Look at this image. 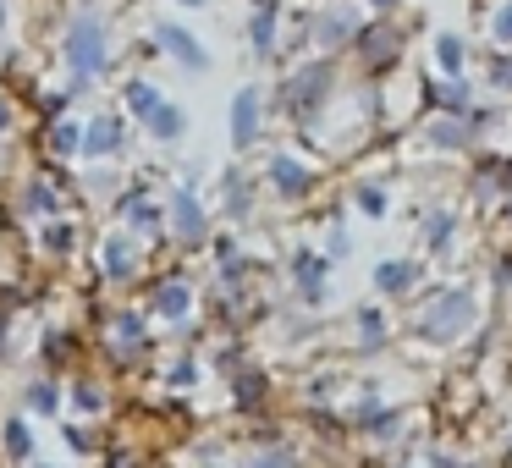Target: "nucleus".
I'll return each mask as SVG.
<instances>
[{"label": "nucleus", "mask_w": 512, "mask_h": 468, "mask_svg": "<svg viewBox=\"0 0 512 468\" xmlns=\"http://www.w3.org/2000/svg\"><path fill=\"white\" fill-rule=\"evenodd\" d=\"M61 56H67L72 78H100L111 67V23L100 12H72L67 34H61Z\"/></svg>", "instance_id": "f257e3e1"}, {"label": "nucleus", "mask_w": 512, "mask_h": 468, "mask_svg": "<svg viewBox=\"0 0 512 468\" xmlns=\"http://www.w3.org/2000/svg\"><path fill=\"white\" fill-rule=\"evenodd\" d=\"M468 320H474V298L457 287V292H446V298H435V309L419 314V336H430V342H452Z\"/></svg>", "instance_id": "f03ea898"}, {"label": "nucleus", "mask_w": 512, "mask_h": 468, "mask_svg": "<svg viewBox=\"0 0 512 468\" xmlns=\"http://www.w3.org/2000/svg\"><path fill=\"white\" fill-rule=\"evenodd\" d=\"M331 83H336V67H331V61H309V67H298V72L287 78V111L309 116L314 105L331 94Z\"/></svg>", "instance_id": "7ed1b4c3"}, {"label": "nucleus", "mask_w": 512, "mask_h": 468, "mask_svg": "<svg viewBox=\"0 0 512 468\" xmlns=\"http://www.w3.org/2000/svg\"><path fill=\"white\" fill-rule=\"evenodd\" d=\"M364 12L358 6H325L320 17H314V45L320 50H342V45H358V34H364Z\"/></svg>", "instance_id": "20e7f679"}, {"label": "nucleus", "mask_w": 512, "mask_h": 468, "mask_svg": "<svg viewBox=\"0 0 512 468\" xmlns=\"http://www.w3.org/2000/svg\"><path fill=\"white\" fill-rule=\"evenodd\" d=\"M155 45H160V56H171L182 72H210V50H204V39L188 34L182 23H160Z\"/></svg>", "instance_id": "39448f33"}, {"label": "nucleus", "mask_w": 512, "mask_h": 468, "mask_svg": "<svg viewBox=\"0 0 512 468\" xmlns=\"http://www.w3.org/2000/svg\"><path fill=\"white\" fill-rule=\"evenodd\" d=\"M259 127H265V94H259V83H243L232 94V149H248Z\"/></svg>", "instance_id": "423d86ee"}, {"label": "nucleus", "mask_w": 512, "mask_h": 468, "mask_svg": "<svg viewBox=\"0 0 512 468\" xmlns=\"http://www.w3.org/2000/svg\"><path fill=\"white\" fill-rule=\"evenodd\" d=\"M276 34H281V6L276 0H254V12H248V50L259 61L276 56Z\"/></svg>", "instance_id": "0eeeda50"}, {"label": "nucleus", "mask_w": 512, "mask_h": 468, "mask_svg": "<svg viewBox=\"0 0 512 468\" xmlns=\"http://www.w3.org/2000/svg\"><path fill=\"white\" fill-rule=\"evenodd\" d=\"M122 133H127L122 116H100V122H89V127H83V155H89V160L122 155V144H127Z\"/></svg>", "instance_id": "6e6552de"}, {"label": "nucleus", "mask_w": 512, "mask_h": 468, "mask_svg": "<svg viewBox=\"0 0 512 468\" xmlns=\"http://www.w3.org/2000/svg\"><path fill=\"white\" fill-rule=\"evenodd\" d=\"M270 182H276V193H287V199H303V193L314 188V171L292 155H276L270 160Z\"/></svg>", "instance_id": "1a4fd4ad"}, {"label": "nucleus", "mask_w": 512, "mask_h": 468, "mask_svg": "<svg viewBox=\"0 0 512 468\" xmlns=\"http://www.w3.org/2000/svg\"><path fill=\"white\" fill-rule=\"evenodd\" d=\"M358 50H364V61L369 67H391V61H397V50H402V34L397 28H364V34H358Z\"/></svg>", "instance_id": "9d476101"}, {"label": "nucleus", "mask_w": 512, "mask_h": 468, "mask_svg": "<svg viewBox=\"0 0 512 468\" xmlns=\"http://www.w3.org/2000/svg\"><path fill=\"white\" fill-rule=\"evenodd\" d=\"M424 94H430V100L441 105L446 116H468V111H474V89H468L463 78H441V83H424Z\"/></svg>", "instance_id": "9b49d317"}, {"label": "nucleus", "mask_w": 512, "mask_h": 468, "mask_svg": "<svg viewBox=\"0 0 512 468\" xmlns=\"http://www.w3.org/2000/svg\"><path fill=\"white\" fill-rule=\"evenodd\" d=\"M171 226H177V237H188V243L204 237V204L193 199V188H182L177 199H171Z\"/></svg>", "instance_id": "f8f14e48"}, {"label": "nucleus", "mask_w": 512, "mask_h": 468, "mask_svg": "<svg viewBox=\"0 0 512 468\" xmlns=\"http://www.w3.org/2000/svg\"><path fill=\"white\" fill-rule=\"evenodd\" d=\"M435 67L446 78H463L468 72V39L463 34H435Z\"/></svg>", "instance_id": "ddd939ff"}, {"label": "nucleus", "mask_w": 512, "mask_h": 468, "mask_svg": "<svg viewBox=\"0 0 512 468\" xmlns=\"http://www.w3.org/2000/svg\"><path fill=\"white\" fill-rule=\"evenodd\" d=\"M424 138H430L435 149H468V116H435L430 127H424Z\"/></svg>", "instance_id": "4468645a"}, {"label": "nucleus", "mask_w": 512, "mask_h": 468, "mask_svg": "<svg viewBox=\"0 0 512 468\" xmlns=\"http://www.w3.org/2000/svg\"><path fill=\"white\" fill-rule=\"evenodd\" d=\"M144 127H149V138H155V144H177V138L188 133V116H182V105H171V100H166Z\"/></svg>", "instance_id": "2eb2a0df"}, {"label": "nucleus", "mask_w": 512, "mask_h": 468, "mask_svg": "<svg viewBox=\"0 0 512 468\" xmlns=\"http://www.w3.org/2000/svg\"><path fill=\"white\" fill-rule=\"evenodd\" d=\"M122 100H127V111H133V116H144V122H149V116H155L160 105H166V94H160L149 78H133V83L122 89Z\"/></svg>", "instance_id": "dca6fc26"}, {"label": "nucleus", "mask_w": 512, "mask_h": 468, "mask_svg": "<svg viewBox=\"0 0 512 468\" xmlns=\"http://www.w3.org/2000/svg\"><path fill=\"white\" fill-rule=\"evenodd\" d=\"M413 281H419V265H408V259H386V265H375V287L380 292H408Z\"/></svg>", "instance_id": "f3484780"}, {"label": "nucleus", "mask_w": 512, "mask_h": 468, "mask_svg": "<svg viewBox=\"0 0 512 468\" xmlns=\"http://www.w3.org/2000/svg\"><path fill=\"white\" fill-rule=\"evenodd\" d=\"M100 259H105V276H116V281L133 276V243H127V237H111Z\"/></svg>", "instance_id": "a211bd4d"}, {"label": "nucleus", "mask_w": 512, "mask_h": 468, "mask_svg": "<svg viewBox=\"0 0 512 468\" xmlns=\"http://www.w3.org/2000/svg\"><path fill=\"white\" fill-rule=\"evenodd\" d=\"M292 276H298L303 298H320V281H325V259H314V254H298V259H292Z\"/></svg>", "instance_id": "6ab92c4d"}, {"label": "nucleus", "mask_w": 512, "mask_h": 468, "mask_svg": "<svg viewBox=\"0 0 512 468\" xmlns=\"http://www.w3.org/2000/svg\"><path fill=\"white\" fill-rule=\"evenodd\" d=\"M155 303H160V314H166V320H182V314H188V287H182V281H166V287L155 292Z\"/></svg>", "instance_id": "aec40b11"}, {"label": "nucleus", "mask_w": 512, "mask_h": 468, "mask_svg": "<svg viewBox=\"0 0 512 468\" xmlns=\"http://www.w3.org/2000/svg\"><path fill=\"white\" fill-rule=\"evenodd\" d=\"M50 149H56V155H83V127L78 122H56L50 127Z\"/></svg>", "instance_id": "412c9836"}, {"label": "nucleus", "mask_w": 512, "mask_h": 468, "mask_svg": "<svg viewBox=\"0 0 512 468\" xmlns=\"http://www.w3.org/2000/svg\"><path fill=\"white\" fill-rule=\"evenodd\" d=\"M452 232H457V215L452 210H435L430 221H424V243H430V248H446V243H452Z\"/></svg>", "instance_id": "4be33fe9"}, {"label": "nucleus", "mask_w": 512, "mask_h": 468, "mask_svg": "<svg viewBox=\"0 0 512 468\" xmlns=\"http://www.w3.org/2000/svg\"><path fill=\"white\" fill-rule=\"evenodd\" d=\"M122 215L138 226V232H155V226H160V210H155V204H144V199H122Z\"/></svg>", "instance_id": "5701e85b"}, {"label": "nucleus", "mask_w": 512, "mask_h": 468, "mask_svg": "<svg viewBox=\"0 0 512 468\" xmlns=\"http://www.w3.org/2000/svg\"><path fill=\"white\" fill-rule=\"evenodd\" d=\"M490 39H496V50H512V0L496 6V17H490Z\"/></svg>", "instance_id": "b1692460"}, {"label": "nucleus", "mask_w": 512, "mask_h": 468, "mask_svg": "<svg viewBox=\"0 0 512 468\" xmlns=\"http://www.w3.org/2000/svg\"><path fill=\"white\" fill-rule=\"evenodd\" d=\"M358 210H364V215H375V221H380V215L391 210L386 188H375V182H364V188H358Z\"/></svg>", "instance_id": "393cba45"}, {"label": "nucleus", "mask_w": 512, "mask_h": 468, "mask_svg": "<svg viewBox=\"0 0 512 468\" xmlns=\"http://www.w3.org/2000/svg\"><path fill=\"white\" fill-rule=\"evenodd\" d=\"M28 446H34V430H28L23 419H12V424H6V452H12V457H28Z\"/></svg>", "instance_id": "a878e982"}, {"label": "nucleus", "mask_w": 512, "mask_h": 468, "mask_svg": "<svg viewBox=\"0 0 512 468\" xmlns=\"http://www.w3.org/2000/svg\"><path fill=\"white\" fill-rule=\"evenodd\" d=\"M490 83H496L501 94H512V50H501V56L490 61Z\"/></svg>", "instance_id": "bb28decb"}, {"label": "nucleus", "mask_w": 512, "mask_h": 468, "mask_svg": "<svg viewBox=\"0 0 512 468\" xmlns=\"http://www.w3.org/2000/svg\"><path fill=\"white\" fill-rule=\"evenodd\" d=\"M358 331H364V342H380V336H386V314L364 309V314H358Z\"/></svg>", "instance_id": "cd10ccee"}, {"label": "nucleus", "mask_w": 512, "mask_h": 468, "mask_svg": "<svg viewBox=\"0 0 512 468\" xmlns=\"http://www.w3.org/2000/svg\"><path fill=\"white\" fill-rule=\"evenodd\" d=\"M23 204H28V210H34V215H50V210H56V199H50V188H39V182H34V188L23 193Z\"/></svg>", "instance_id": "c85d7f7f"}, {"label": "nucleus", "mask_w": 512, "mask_h": 468, "mask_svg": "<svg viewBox=\"0 0 512 468\" xmlns=\"http://www.w3.org/2000/svg\"><path fill=\"white\" fill-rule=\"evenodd\" d=\"M347 248H353V243H347V232H342V226H336V232H331V243H325V254H331V259H342Z\"/></svg>", "instance_id": "c756f323"}, {"label": "nucleus", "mask_w": 512, "mask_h": 468, "mask_svg": "<svg viewBox=\"0 0 512 468\" xmlns=\"http://www.w3.org/2000/svg\"><path fill=\"white\" fill-rule=\"evenodd\" d=\"M34 408H56V391H50V386H34Z\"/></svg>", "instance_id": "7c9ffc66"}, {"label": "nucleus", "mask_w": 512, "mask_h": 468, "mask_svg": "<svg viewBox=\"0 0 512 468\" xmlns=\"http://www.w3.org/2000/svg\"><path fill=\"white\" fill-rule=\"evenodd\" d=\"M397 6H402V0H369V12H380V17H386V12H397Z\"/></svg>", "instance_id": "2f4dec72"}, {"label": "nucleus", "mask_w": 512, "mask_h": 468, "mask_svg": "<svg viewBox=\"0 0 512 468\" xmlns=\"http://www.w3.org/2000/svg\"><path fill=\"white\" fill-rule=\"evenodd\" d=\"M6 127H12V105L0 100V133H6Z\"/></svg>", "instance_id": "473e14b6"}, {"label": "nucleus", "mask_w": 512, "mask_h": 468, "mask_svg": "<svg viewBox=\"0 0 512 468\" xmlns=\"http://www.w3.org/2000/svg\"><path fill=\"white\" fill-rule=\"evenodd\" d=\"M177 6H188V12H199V6H210V0H177Z\"/></svg>", "instance_id": "72a5a7b5"}]
</instances>
